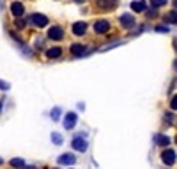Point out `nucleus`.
I'll return each mask as SVG.
<instances>
[{"label": "nucleus", "instance_id": "22", "mask_svg": "<svg viewBox=\"0 0 177 169\" xmlns=\"http://www.w3.org/2000/svg\"><path fill=\"white\" fill-rule=\"evenodd\" d=\"M154 30L160 33H165V32H168V25H158V27H154Z\"/></svg>", "mask_w": 177, "mask_h": 169}, {"label": "nucleus", "instance_id": "27", "mask_svg": "<svg viewBox=\"0 0 177 169\" xmlns=\"http://www.w3.org/2000/svg\"><path fill=\"white\" fill-rule=\"evenodd\" d=\"M174 48H175V51H177V39L174 41Z\"/></svg>", "mask_w": 177, "mask_h": 169}, {"label": "nucleus", "instance_id": "13", "mask_svg": "<svg viewBox=\"0 0 177 169\" xmlns=\"http://www.w3.org/2000/svg\"><path fill=\"white\" fill-rule=\"evenodd\" d=\"M62 55V49L59 48V46H55V48H50V49H46V56L48 58H59Z\"/></svg>", "mask_w": 177, "mask_h": 169}, {"label": "nucleus", "instance_id": "6", "mask_svg": "<svg viewBox=\"0 0 177 169\" xmlns=\"http://www.w3.org/2000/svg\"><path fill=\"white\" fill-rule=\"evenodd\" d=\"M76 122H78L76 113H67V115H66V118H64V127H66L67 131H71L73 127L76 125Z\"/></svg>", "mask_w": 177, "mask_h": 169}, {"label": "nucleus", "instance_id": "14", "mask_svg": "<svg viewBox=\"0 0 177 169\" xmlns=\"http://www.w3.org/2000/svg\"><path fill=\"white\" fill-rule=\"evenodd\" d=\"M131 9L135 12H144L147 9V4L145 2H131Z\"/></svg>", "mask_w": 177, "mask_h": 169}, {"label": "nucleus", "instance_id": "23", "mask_svg": "<svg viewBox=\"0 0 177 169\" xmlns=\"http://www.w3.org/2000/svg\"><path fill=\"white\" fill-rule=\"evenodd\" d=\"M170 109L177 111V95H174V97L170 99Z\"/></svg>", "mask_w": 177, "mask_h": 169}, {"label": "nucleus", "instance_id": "30", "mask_svg": "<svg viewBox=\"0 0 177 169\" xmlns=\"http://www.w3.org/2000/svg\"><path fill=\"white\" fill-rule=\"evenodd\" d=\"M2 162H4V160H2V158H0V164H2Z\"/></svg>", "mask_w": 177, "mask_h": 169}, {"label": "nucleus", "instance_id": "2", "mask_svg": "<svg viewBox=\"0 0 177 169\" xmlns=\"http://www.w3.org/2000/svg\"><path fill=\"white\" fill-rule=\"evenodd\" d=\"M110 30V21L108 20H98V21L94 23V32L99 33V35H103V33H106Z\"/></svg>", "mask_w": 177, "mask_h": 169}, {"label": "nucleus", "instance_id": "25", "mask_svg": "<svg viewBox=\"0 0 177 169\" xmlns=\"http://www.w3.org/2000/svg\"><path fill=\"white\" fill-rule=\"evenodd\" d=\"M16 27L18 28H23V27H25V21H23V20H16Z\"/></svg>", "mask_w": 177, "mask_h": 169}, {"label": "nucleus", "instance_id": "28", "mask_svg": "<svg viewBox=\"0 0 177 169\" xmlns=\"http://www.w3.org/2000/svg\"><path fill=\"white\" fill-rule=\"evenodd\" d=\"M174 67H175V69H177V60H175V62H174Z\"/></svg>", "mask_w": 177, "mask_h": 169}, {"label": "nucleus", "instance_id": "12", "mask_svg": "<svg viewBox=\"0 0 177 169\" xmlns=\"http://www.w3.org/2000/svg\"><path fill=\"white\" fill-rule=\"evenodd\" d=\"M154 143L158 146H168L170 145V137L165 134H154Z\"/></svg>", "mask_w": 177, "mask_h": 169}, {"label": "nucleus", "instance_id": "18", "mask_svg": "<svg viewBox=\"0 0 177 169\" xmlns=\"http://www.w3.org/2000/svg\"><path fill=\"white\" fill-rule=\"evenodd\" d=\"M166 4V0H152L151 2V6H152V9H158V7H163Z\"/></svg>", "mask_w": 177, "mask_h": 169}, {"label": "nucleus", "instance_id": "4", "mask_svg": "<svg viewBox=\"0 0 177 169\" xmlns=\"http://www.w3.org/2000/svg\"><path fill=\"white\" fill-rule=\"evenodd\" d=\"M48 37L53 39V41H60V39H64V30H62L59 25H53V27H50V30H48Z\"/></svg>", "mask_w": 177, "mask_h": 169}, {"label": "nucleus", "instance_id": "10", "mask_svg": "<svg viewBox=\"0 0 177 169\" xmlns=\"http://www.w3.org/2000/svg\"><path fill=\"white\" fill-rule=\"evenodd\" d=\"M87 53V46L85 44H73L71 46V55L73 56H82Z\"/></svg>", "mask_w": 177, "mask_h": 169}, {"label": "nucleus", "instance_id": "9", "mask_svg": "<svg viewBox=\"0 0 177 169\" xmlns=\"http://www.w3.org/2000/svg\"><path fill=\"white\" fill-rule=\"evenodd\" d=\"M135 23H136V21H135L133 14H127V12H126V14H122V16H121V25L124 28H133V27H135Z\"/></svg>", "mask_w": 177, "mask_h": 169}, {"label": "nucleus", "instance_id": "5", "mask_svg": "<svg viewBox=\"0 0 177 169\" xmlns=\"http://www.w3.org/2000/svg\"><path fill=\"white\" fill-rule=\"evenodd\" d=\"M11 12L16 20H20V18L25 14V7H23L22 2H14V4H11Z\"/></svg>", "mask_w": 177, "mask_h": 169}, {"label": "nucleus", "instance_id": "26", "mask_svg": "<svg viewBox=\"0 0 177 169\" xmlns=\"http://www.w3.org/2000/svg\"><path fill=\"white\" fill-rule=\"evenodd\" d=\"M172 4H174V9L177 11V0H175V2H172Z\"/></svg>", "mask_w": 177, "mask_h": 169}, {"label": "nucleus", "instance_id": "8", "mask_svg": "<svg viewBox=\"0 0 177 169\" xmlns=\"http://www.w3.org/2000/svg\"><path fill=\"white\" fill-rule=\"evenodd\" d=\"M30 21H32L36 27H46V25H48V18L44 16V14H32Z\"/></svg>", "mask_w": 177, "mask_h": 169}, {"label": "nucleus", "instance_id": "15", "mask_svg": "<svg viewBox=\"0 0 177 169\" xmlns=\"http://www.w3.org/2000/svg\"><path fill=\"white\" fill-rule=\"evenodd\" d=\"M12 166V167H16V169H25V158H11V162H9Z\"/></svg>", "mask_w": 177, "mask_h": 169}, {"label": "nucleus", "instance_id": "20", "mask_svg": "<svg viewBox=\"0 0 177 169\" xmlns=\"http://www.w3.org/2000/svg\"><path fill=\"white\" fill-rule=\"evenodd\" d=\"M59 115H60V108H53V109H51V118H53L55 122L59 120V118H60Z\"/></svg>", "mask_w": 177, "mask_h": 169}, {"label": "nucleus", "instance_id": "17", "mask_svg": "<svg viewBox=\"0 0 177 169\" xmlns=\"http://www.w3.org/2000/svg\"><path fill=\"white\" fill-rule=\"evenodd\" d=\"M51 141L55 143V145H62V141H64V139H62V136H60V134L53 132V134H51Z\"/></svg>", "mask_w": 177, "mask_h": 169}, {"label": "nucleus", "instance_id": "16", "mask_svg": "<svg viewBox=\"0 0 177 169\" xmlns=\"http://www.w3.org/2000/svg\"><path fill=\"white\" fill-rule=\"evenodd\" d=\"M165 23H177V11H172L165 16Z\"/></svg>", "mask_w": 177, "mask_h": 169}, {"label": "nucleus", "instance_id": "3", "mask_svg": "<svg viewBox=\"0 0 177 169\" xmlns=\"http://www.w3.org/2000/svg\"><path fill=\"white\" fill-rule=\"evenodd\" d=\"M71 146L76 150V152H87V141H85V137H82V136H76L74 139H73V143H71Z\"/></svg>", "mask_w": 177, "mask_h": 169}, {"label": "nucleus", "instance_id": "1", "mask_svg": "<svg viewBox=\"0 0 177 169\" xmlns=\"http://www.w3.org/2000/svg\"><path fill=\"white\" fill-rule=\"evenodd\" d=\"M161 160L165 166H174L177 162V153L172 150V148H166L165 152L161 153Z\"/></svg>", "mask_w": 177, "mask_h": 169}, {"label": "nucleus", "instance_id": "11", "mask_svg": "<svg viewBox=\"0 0 177 169\" xmlns=\"http://www.w3.org/2000/svg\"><path fill=\"white\" fill-rule=\"evenodd\" d=\"M85 32H87V23L85 21H76L73 25V33L74 35H83Z\"/></svg>", "mask_w": 177, "mask_h": 169}, {"label": "nucleus", "instance_id": "21", "mask_svg": "<svg viewBox=\"0 0 177 169\" xmlns=\"http://www.w3.org/2000/svg\"><path fill=\"white\" fill-rule=\"evenodd\" d=\"M119 44H122V41H115V42L108 44V46H105V48H101V51H106V49H113V48H117Z\"/></svg>", "mask_w": 177, "mask_h": 169}, {"label": "nucleus", "instance_id": "7", "mask_svg": "<svg viewBox=\"0 0 177 169\" xmlns=\"http://www.w3.org/2000/svg\"><path fill=\"white\" fill-rule=\"evenodd\" d=\"M57 162L59 164H64V166H73V164L76 162V158L73 153H62L60 157L57 158Z\"/></svg>", "mask_w": 177, "mask_h": 169}, {"label": "nucleus", "instance_id": "19", "mask_svg": "<svg viewBox=\"0 0 177 169\" xmlns=\"http://www.w3.org/2000/svg\"><path fill=\"white\" fill-rule=\"evenodd\" d=\"M101 7H105V9H113L117 6V2H99Z\"/></svg>", "mask_w": 177, "mask_h": 169}, {"label": "nucleus", "instance_id": "24", "mask_svg": "<svg viewBox=\"0 0 177 169\" xmlns=\"http://www.w3.org/2000/svg\"><path fill=\"white\" fill-rule=\"evenodd\" d=\"M9 88H11L9 83H6V81H2V79H0V90H4V92H6V90H9Z\"/></svg>", "mask_w": 177, "mask_h": 169}, {"label": "nucleus", "instance_id": "29", "mask_svg": "<svg viewBox=\"0 0 177 169\" xmlns=\"http://www.w3.org/2000/svg\"><path fill=\"white\" fill-rule=\"evenodd\" d=\"M25 169H36V167H25Z\"/></svg>", "mask_w": 177, "mask_h": 169}]
</instances>
